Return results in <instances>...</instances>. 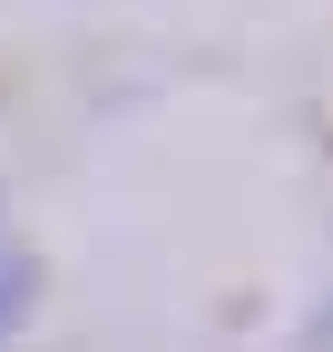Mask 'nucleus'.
I'll return each instance as SVG.
<instances>
[{"mask_svg": "<svg viewBox=\"0 0 333 352\" xmlns=\"http://www.w3.org/2000/svg\"><path fill=\"white\" fill-rule=\"evenodd\" d=\"M20 314H30V254H20V245H0V333H10Z\"/></svg>", "mask_w": 333, "mask_h": 352, "instance_id": "nucleus-1", "label": "nucleus"}]
</instances>
